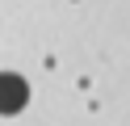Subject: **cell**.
I'll use <instances>...</instances> for the list:
<instances>
[{
    "mask_svg": "<svg viewBox=\"0 0 130 126\" xmlns=\"http://www.w3.org/2000/svg\"><path fill=\"white\" fill-rule=\"evenodd\" d=\"M29 105V84L17 72H0V118H13Z\"/></svg>",
    "mask_w": 130,
    "mask_h": 126,
    "instance_id": "6da1fadb",
    "label": "cell"
}]
</instances>
